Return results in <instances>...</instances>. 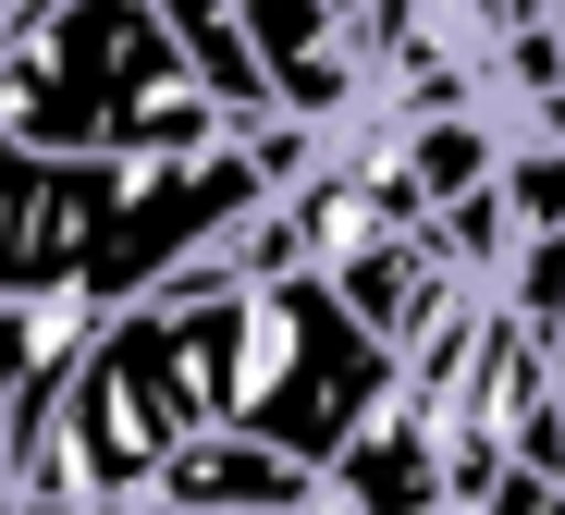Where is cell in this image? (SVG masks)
I'll return each mask as SVG.
<instances>
[{
	"mask_svg": "<svg viewBox=\"0 0 565 515\" xmlns=\"http://www.w3.org/2000/svg\"><path fill=\"white\" fill-rule=\"evenodd\" d=\"M308 172H320L308 124H258L172 160H74L0 136V307H62V320L148 307L160 282L222 258L246 222H270Z\"/></svg>",
	"mask_w": 565,
	"mask_h": 515,
	"instance_id": "cell-1",
	"label": "cell"
},
{
	"mask_svg": "<svg viewBox=\"0 0 565 515\" xmlns=\"http://www.w3.org/2000/svg\"><path fill=\"white\" fill-rule=\"evenodd\" d=\"M0 136L74 148V160H172L246 124L184 62L160 0H50V13H13V37H0Z\"/></svg>",
	"mask_w": 565,
	"mask_h": 515,
	"instance_id": "cell-2",
	"label": "cell"
},
{
	"mask_svg": "<svg viewBox=\"0 0 565 515\" xmlns=\"http://www.w3.org/2000/svg\"><path fill=\"white\" fill-rule=\"evenodd\" d=\"M394 393H406V356L356 320V294L332 270H270V282L234 294V332H222V430H258V442L308 454L332 479Z\"/></svg>",
	"mask_w": 565,
	"mask_h": 515,
	"instance_id": "cell-3",
	"label": "cell"
},
{
	"mask_svg": "<svg viewBox=\"0 0 565 515\" xmlns=\"http://www.w3.org/2000/svg\"><path fill=\"white\" fill-rule=\"evenodd\" d=\"M234 13H246L270 86H282V111H296L308 136H344V124H356V98L382 86V74H369L356 13H344V0H234Z\"/></svg>",
	"mask_w": 565,
	"mask_h": 515,
	"instance_id": "cell-4",
	"label": "cell"
},
{
	"mask_svg": "<svg viewBox=\"0 0 565 515\" xmlns=\"http://www.w3.org/2000/svg\"><path fill=\"white\" fill-rule=\"evenodd\" d=\"M332 503H356V515H467L455 503V442H443V405L406 380L382 418H369V442L332 466Z\"/></svg>",
	"mask_w": 565,
	"mask_h": 515,
	"instance_id": "cell-5",
	"label": "cell"
},
{
	"mask_svg": "<svg viewBox=\"0 0 565 515\" xmlns=\"http://www.w3.org/2000/svg\"><path fill=\"white\" fill-rule=\"evenodd\" d=\"M148 503H198V515H308V503H332V479H320L308 454L258 442V430H198Z\"/></svg>",
	"mask_w": 565,
	"mask_h": 515,
	"instance_id": "cell-6",
	"label": "cell"
},
{
	"mask_svg": "<svg viewBox=\"0 0 565 515\" xmlns=\"http://www.w3.org/2000/svg\"><path fill=\"white\" fill-rule=\"evenodd\" d=\"M160 13H172L184 62L210 74V98H222V111H234L246 136H258V124H296V111H282V86H270V62H258V37H246V13H234V0H160Z\"/></svg>",
	"mask_w": 565,
	"mask_h": 515,
	"instance_id": "cell-7",
	"label": "cell"
},
{
	"mask_svg": "<svg viewBox=\"0 0 565 515\" xmlns=\"http://www.w3.org/2000/svg\"><path fill=\"white\" fill-rule=\"evenodd\" d=\"M13 13H25V0H0V37H13Z\"/></svg>",
	"mask_w": 565,
	"mask_h": 515,
	"instance_id": "cell-8",
	"label": "cell"
},
{
	"mask_svg": "<svg viewBox=\"0 0 565 515\" xmlns=\"http://www.w3.org/2000/svg\"><path fill=\"white\" fill-rule=\"evenodd\" d=\"M344 13H356V25H369V13H382V0H344Z\"/></svg>",
	"mask_w": 565,
	"mask_h": 515,
	"instance_id": "cell-9",
	"label": "cell"
},
{
	"mask_svg": "<svg viewBox=\"0 0 565 515\" xmlns=\"http://www.w3.org/2000/svg\"><path fill=\"white\" fill-rule=\"evenodd\" d=\"M148 515H198V503H148Z\"/></svg>",
	"mask_w": 565,
	"mask_h": 515,
	"instance_id": "cell-10",
	"label": "cell"
},
{
	"mask_svg": "<svg viewBox=\"0 0 565 515\" xmlns=\"http://www.w3.org/2000/svg\"><path fill=\"white\" fill-rule=\"evenodd\" d=\"M308 515H356V503H308Z\"/></svg>",
	"mask_w": 565,
	"mask_h": 515,
	"instance_id": "cell-11",
	"label": "cell"
}]
</instances>
